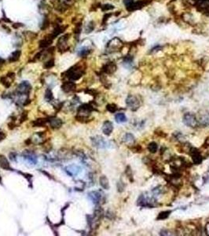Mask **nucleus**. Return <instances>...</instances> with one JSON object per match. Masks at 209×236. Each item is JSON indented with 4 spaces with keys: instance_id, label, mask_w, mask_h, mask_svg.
<instances>
[{
    "instance_id": "nucleus-34",
    "label": "nucleus",
    "mask_w": 209,
    "mask_h": 236,
    "mask_svg": "<svg viewBox=\"0 0 209 236\" xmlns=\"http://www.w3.org/2000/svg\"><path fill=\"white\" fill-rule=\"evenodd\" d=\"M27 117H28V113H27V112H24L23 113H22V115H21V123H22V122L25 121L26 119H27Z\"/></svg>"
},
{
    "instance_id": "nucleus-17",
    "label": "nucleus",
    "mask_w": 209,
    "mask_h": 236,
    "mask_svg": "<svg viewBox=\"0 0 209 236\" xmlns=\"http://www.w3.org/2000/svg\"><path fill=\"white\" fill-rule=\"evenodd\" d=\"M50 123V125L52 128H54V129H57L59 127H62V120L57 118V117H53V118H50V119L48 120Z\"/></svg>"
},
{
    "instance_id": "nucleus-19",
    "label": "nucleus",
    "mask_w": 209,
    "mask_h": 236,
    "mask_svg": "<svg viewBox=\"0 0 209 236\" xmlns=\"http://www.w3.org/2000/svg\"><path fill=\"white\" fill-rule=\"evenodd\" d=\"M47 121H48V120L45 119V118H39V119H36V120L32 122V125H33V127H44Z\"/></svg>"
},
{
    "instance_id": "nucleus-4",
    "label": "nucleus",
    "mask_w": 209,
    "mask_h": 236,
    "mask_svg": "<svg viewBox=\"0 0 209 236\" xmlns=\"http://www.w3.org/2000/svg\"><path fill=\"white\" fill-rule=\"evenodd\" d=\"M31 84L28 81H23L22 83H20L17 89V93L18 95H29L30 91H31Z\"/></svg>"
},
{
    "instance_id": "nucleus-35",
    "label": "nucleus",
    "mask_w": 209,
    "mask_h": 236,
    "mask_svg": "<svg viewBox=\"0 0 209 236\" xmlns=\"http://www.w3.org/2000/svg\"><path fill=\"white\" fill-rule=\"evenodd\" d=\"M80 31H81V25L79 24V25H77L75 26V30H74V32H75V34H78L80 33Z\"/></svg>"
},
{
    "instance_id": "nucleus-24",
    "label": "nucleus",
    "mask_w": 209,
    "mask_h": 236,
    "mask_svg": "<svg viewBox=\"0 0 209 236\" xmlns=\"http://www.w3.org/2000/svg\"><path fill=\"white\" fill-rule=\"evenodd\" d=\"M65 27H63V26H62V25L57 26V28L54 29V32H53L51 33V36L54 37V38H56V37H57L59 34L62 33V32L65 31Z\"/></svg>"
},
{
    "instance_id": "nucleus-11",
    "label": "nucleus",
    "mask_w": 209,
    "mask_h": 236,
    "mask_svg": "<svg viewBox=\"0 0 209 236\" xmlns=\"http://www.w3.org/2000/svg\"><path fill=\"white\" fill-rule=\"evenodd\" d=\"M88 197L90 198L94 204L100 203L102 198L101 193L99 191H91L88 194Z\"/></svg>"
},
{
    "instance_id": "nucleus-38",
    "label": "nucleus",
    "mask_w": 209,
    "mask_h": 236,
    "mask_svg": "<svg viewBox=\"0 0 209 236\" xmlns=\"http://www.w3.org/2000/svg\"><path fill=\"white\" fill-rule=\"evenodd\" d=\"M1 182H2V178H1V176H0V183H1Z\"/></svg>"
},
{
    "instance_id": "nucleus-15",
    "label": "nucleus",
    "mask_w": 209,
    "mask_h": 236,
    "mask_svg": "<svg viewBox=\"0 0 209 236\" xmlns=\"http://www.w3.org/2000/svg\"><path fill=\"white\" fill-rule=\"evenodd\" d=\"M92 142H93L94 146H95L98 148H104L106 146V141L104 140V139L101 136H97L92 139Z\"/></svg>"
},
{
    "instance_id": "nucleus-28",
    "label": "nucleus",
    "mask_w": 209,
    "mask_h": 236,
    "mask_svg": "<svg viewBox=\"0 0 209 236\" xmlns=\"http://www.w3.org/2000/svg\"><path fill=\"white\" fill-rule=\"evenodd\" d=\"M45 99H47V101H51L54 99V96H53V93L50 89H47L45 93Z\"/></svg>"
},
{
    "instance_id": "nucleus-26",
    "label": "nucleus",
    "mask_w": 209,
    "mask_h": 236,
    "mask_svg": "<svg viewBox=\"0 0 209 236\" xmlns=\"http://www.w3.org/2000/svg\"><path fill=\"white\" fill-rule=\"evenodd\" d=\"M171 213V211H164V212H161L158 215L157 220H165V219H167Z\"/></svg>"
},
{
    "instance_id": "nucleus-13",
    "label": "nucleus",
    "mask_w": 209,
    "mask_h": 236,
    "mask_svg": "<svg viewBox=\"0 0 209 236\" xmlns=\"http://www.w3.org/2000/svg\"><path fill=\"white\" fill-rule=\"evenodd\" d=\"M113 131V125L112 124V122L106 120L104 122L103 126H102V132L106 135H110L111 133Z\"/></svg>"
},
{
    "instance_id": "nucleus-21",
    "label": "nucleus",
    "mask_w": 209,
    "mask_h": 236,
    "mask_svg": "<svg viewBox=\"0 0 209 236\" xmlns=\"http://www.w3.org/2000/svg\"><path fill=\"white\" fill-rule=\"evenodd\" d=\"M99 182H100V185L101 187L103 188V189L108 190L109 188V183H108V178L106 176H101L100 177V179H99Z\"/></svg>"
},
{
    "instance_id": "nucleus-18",
    "label": "nucleus",
    "mask_w": 209,
    "mask_h": 236,
    "mask_svg": "<svg viewBox=\"0 0 209 236\" xmlns=\"http://www.w3.org/2000/svg\"><path fill=\"white\" fill-rule=\"evenodd\" d=\"M0 167H1L2 169H5V170L10 169V163H9L7 158H6L5 156L0 155Z\"/></svg>"
},
{
    "instance_id": "nucleus-14",
    "label": "nucleus",
    "mask_w": 209,
    "mask_h": 236,
    "mask_svg": "<svg viewBox=\"0 0 209 236\" xmlns=\"http://www.w3.org/2000/svg\"><path fill=\"white\" fill-rule=\"evenodd\" d=\"M53 40H54V37L52 36L51 34H50L49 36H46L45 38H43L41 41L39 42V47H40V48H46V47H48L49 46H50Z\"/></svg>"
},
{
    "instance_id": "nucleus-6",
    "label": "nucleus",
    "mask_w": 209,
    "mask_h": 236,
    "mask_svg": "<svg viewBox=\"0 0 209 236\" xmlns=\"http://www.w3.org/2000/svg\"><path fill=\"white\" fill-rule=\"evenodd\" d=\"M69 35H65L62 37H61L57 42V48L60 52H65L68 50V46L66 45L68 39H69Z\"/></svg>"
},
{
    "instance_id": "nucleus-5",
    "label": "nucleus",
    "mask_w": 209,
    "mask_h": 236,
    "mask_svg": "<svg viewBox=\"0 0 209 236\" xmlns=\"http://www.w3.org/2000/svg\"><path fill=\"white\" fill-rule=\"evenodd\" d=\"M14 78H15V74L13 73H9L6 76H3L0 79V82L3 84L5 88H10L11 85V83H13V81H14Z\"/></svg>"
},
{
    "instance_id": "nucleus-37",
    "label": "nucleus",
    "mask_w": 209,
    "mask_h": 236,
    "mask_svg": "<svg viewBox=\"0 0 209 236\" xmlns=\"http://www.w3.org/2000/svg\"><path fill=\"white\" fill-rule=\"evenodd\" d=\"M205 143H206V144H208V145L209 146V138H208V139H207V140H206V142H205Z\"/></svg>"
},
{
    "instance_id": "nucleus-7",
    "label": "nucleus",
    "mask_w": 209,
    "mask_h": 236,
    "mask_svg": "<svg viewBox=\"0 0 209 236\" xmlns=\"http://www.w3.org/2000/svg\"><path fill=\"white\" fill-rule=\"evenodd\" d=\"M196 7L202 13H209V0H197Z\"/></svg>"
},
{
    "instance_id": "nucleus-10",
    "label": "nucleus",
    "mask_w": 209,
    "mask_h": 236,
    "mask_svg": "<svg viewBox=\"0 0 209 236\" xmlns=\"http://www.w3.org/2000/svg\"><path fill=\"white\" fill-rule=\"evenodd\" d=\"M75 88H76V85H75V83L72 81H65V82L63 83V84L62 86V91L65 92V93L72 92V91L75 90Z\"/></svg>"
},
{
    "instance_id": "nucleus-22",
    "label": "nucleus",
    "mask_w": 209,
    "mask_h": 236,
    "mask_svg": "<svg viewBox=\"0 0 209 236\" xmlns=\"http://www.w3.org/2000/svg\"><path fill=\"white\" fill-rule=\"evenodd\" d=\"M21 50H16L13 53H12V55H10V57L9 58V61L10 62H17L20 57H21Z\"/></svg>"
},
{
    "instance_id": "nucleus-8",
    "label": "nucleus",
    "mask_w": 209,
    "mask_h": 236,
    "mask_svg": "<svg viewBox=\"0 0 209 236\" xmlns=\"http://www.w3.org/2000/svg\"><path fill=\"white\" fill-rule=\"evenodd\" d=\"M189 153L191 155L192 160H193L194 164L199 165V164L201 163L202 161H203V158H202V156L201 155L200 152L196 150V148H192L191 150H190V153Z\"/></svg>"
},
{
    "instance_id": "nucleus-2",
    "label": "nucleus",
    "mask_w": 209,
    "mask_h": 236,
    "mask_svg": "<svg viewBox=\"0 0 209 236\" xmlns=\"http://www.w3.org/2000/svg\"><path fill=\"white\" fill-rule=\"evenodd\" d=\"M183 123L186 126L190 127H196L198 125L197 118L194 113H186L183 117Z\"/></svg>"
},
{
    "instance_id": "nucleus-31",
    "label": "nucleus",
    "mask_w": 209,
    "mask_h": 236,
    "mask_svg": "<svg viewBox=\"0 0 209 236\" xmlns=\"http://www.w3.org/2000/svg\"><path fill=\"white\" fill-rule=\"evenodd\" d=\"M90 53V50L87 49V48H83L82 50H80V53H79V55L81 56V57H85L87 55Z\"/></svg>"
},
{
    "instance_id": "nucleus-12",
    "label": "nucleus",
    "mask_w": 209,
    "mask_h": 236,
    "mask_svg": "<svg viewBox=\"0 0 209 236\" xmlns=\"http://www.w3.org/2000/svg\"><path fill=\"white\" fill-rule=\"evenodd\" d=\"M116 70V65L114 62H108L102 68V71L106 74H113Z\"/></svg>"
},
{
    "instance_id": "nucleus-9",
    "label": "nucleus",
    "mask_w": 209,
    "mask_h": 236,
    "mask_svg": "<svg viewBox=\"0 0 209 236\" xmlns=\"http://www.w3.org/2000/svg\"><path fill=\"white\" fill-rule=\"evenodd\" d=\"M148 4V1L147 0H138V1H134V3H132L131 5L128 6L127 8V10H128L129 11H136V10H138L140 8H142L143 6H145V5Z\"/></svg>"
},
{
    "instance_id": "nucleus-29",
    "label": "nucleus",
    "mask_w": 209,
    "mask_h": 236,
    "mask_svg": "<svg viewBox=\"0 0 209 236\" xmlns=\"http://www.w3.org/2000/svg\"><path fill=\"white\" fill-rule=\"evenodd\" d=\"M106 109H107V110L108 112H110V113H115L117 110V107L113 103L108 104V105H107V106H106Z\"/></svg>"
},
{
    "instance_id": "nucleus-33",
    "label": "nucleus",
    "mask_w": 209,
    "mask_h": 236,
    "mask_svg": "<svg viewBox=\"0 0 209 236\" xmlns=\"http://www.w3.org/2000/svg\"><path fill=\"white\" fill-rule=\"evenodd\" d=\"M94 29V23L91 21V22H90V24L87 25V32H92V30Z\"/></svg>"
},
{
    "instance_id": "nucleus-39",
    "label": "nucleus",
    "mask_w": 209,
    "mask_h": 236,
    "mask_svg": "<svg viewBox=\"0 0 209 236\" xmlns=\"http://www.w3.org/2000/svg\"><path fill=\"white\" fill-rule=\"evenodd\" d=\"M68 1H70V0H68Z\"/></svg>"
},
{
    "instance_id": "nucleus-36",
    "label": "nucleus",
    "mask_w": 209,
    "mask_h": 236,
    "mask_svg": "<svg viewBox=\"0 0 209 236\" xmlns=\"http://www.w3.org/2000/svg\"><path fill=\"white\" fill-rule=\"evenodd\" d=\"M6 137V135L5 133L2 132V131H0V141H3V139H5Z\"/></svg>"
},
{
    "instance_id": "nucleus-23",
    "label": "nucleus",
    "mask_w": 209,
    "mask_h": 236,
    "mask_svg": "<svg viewBox=\"0 0 209 236\" xmlns=\"http://www.w3.org/2000/svg\"><path fill=\"white\" fill-rule=\"evenodd\" d=\"M115 120L119 124L124 123V122H126L127 120L126 115L124 114V113H116V116H115Z\"/></svg>"
},
{
    "instance_id": "nucleus-1",
    "label": "nucleus",
    "mask_w": 209,
    "mask_h": 236,
    "mask_svg": "<svg viewBox=\"0 0 209 236\" xmlns=\"http://www.w3.org/2000/svg\"><path fill=\"white\" fill-rule=\"evenodd\" d=\"M83 74H84V69H83V66L80 65H75L72 66L65 73L66 77L72 81L79 80L80 78L82 77Z\"/></svg>"
},
{
    "instance_id": "nucleus-16",
    "label": "nucleus",
    "mask_w": 209,
    "mask_h": 236,
    "mask_svg": "<svg viewBox=\"0 0 209 236\" xmlns=\"http://www.w3.org/2000/svg\"><path fill=\"white\" fill-rule=\"evenodd\" d=\"M197 121L200 125L204 127L208 126L209 125V113H202L200 116L199 120H197Z\"/></svg>"
},
{
    "instance_id": "nucleus-20",
    "label": "nucleus",
    "mask_w": 209,
    "mask_h": 236,
    "mask_svg": "<svg viewBox=\"0 0 209 236\" xmlns=\"http://www.w3.org/2000/svg\"><path fill=\"white\" fill-rule=\"evenodd\" d=\"M123 140L126 144L128 145H132L134 143V135L131 134V133H127L126 135H124L123 138Z\"/></svg>"
},
{
    "instance_id": "nucleus-32",
    "label": "nucleus",
    "mask_w": 209,
    "mask_h": 236,
    "mask_svg": "<svg viewBox=\"0 0 209 236\" xmlns=\"http://www.w3.org/2000/svg\"><path fill=\"white\" fill-rule=\"evenodd\" d=\"M113 8H114L113 6L109 5V4H106V5H104L101 6V9H102V11H110V10H113Z\"/></svg>"
},
{
    "instance_id": "nucleus-25",
    "label": "nucleus",
    "mask_w": 209,
    "mask_h": 236,
    "mask_svg": "<svg viewBox=\"0 0 209 236\" xmlns=\"http://www.w3.org/2000/svg\"><path fill=\"white\" fill-rule=\"evenodd\" d=\"M148 150H149V151L151 152V153H156L158 150L157 144L155 142H152V143H150V144L148 145Z\"/></svg>"
},
{
    "instance_id": "nucleus-27",
    "label": "nucleus",
    "mask_w": 209,
    "mask_h": 236,
    "mask_svg": "<svg viewBox=\"0 0 209 236\" xmlns=\"http://www.w3.org/2000/svg\"><path fill=\"white\" fill-rule=\"evenodd\" d=\"M24 158L26 159H28L30 162H32V163H36V158L33 153H26L24 155Z\"/></svg>"
},
{
    "instance_id": "nucleus-30",
    "label": "nucleus",
    "mask_w": 209,
    "mask_h": 236,
    "mask_svg": "<svg viewBox=\"0 0 209 236\" xmlns=\"http://www.w3.org/2000/svg\"><path fill=\"white\" fill-rule=\"evenodd\" d=\"M54 65V59H50L49 61H47V62L44 64V68H45V69H51Z\"/></svg>"
},
{
    "instance_id": "nucleus-3",
    "label": "nucleus",
    "mask_w": 209,
    "mask_h": 236,
    "mask_svg": "<svg viewBox=\"0 0 209 236\" xmlns=\"http://www.w3.org/2000/svg\"><path fill=\"white\" fill-rule=\"evenodd\" d=\"M126 103L134 111L137 110L140 106V101L138 99L136 96L132 95L127 96L126 99Z\"/></svg>"
}]
</instances>
